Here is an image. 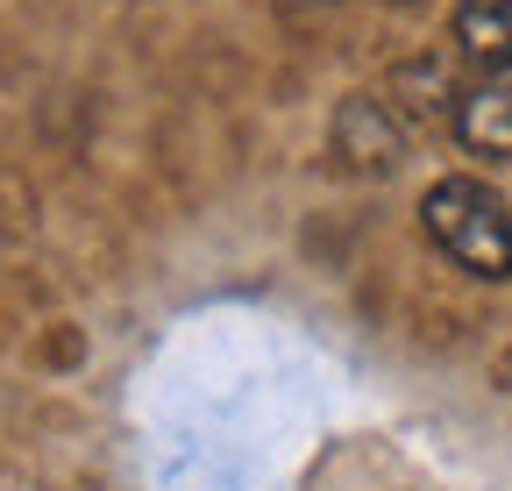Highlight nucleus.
<instances>
[{
	"mask_svg": "<svg viewBox=\"0 0 512 491\" xmlns=\"http://www.w3.org/2000/svg\"><path fill=\"white\" fill-rule=\"evenodd\" d=\"M420 228L456 271L491 278V285L512 278V207L498 200V186H484V178H470V171L434 178L420 193Z\"/></svg>",
	"mask_w": 512,
	"mask_h": 491,
	"instance_id": "nucleus-1",
	"label": "nucleus"
},
{
	"mask_svg": "<svg viewBox=\"0 0 512 491\" xmlns=\"http://www.w3.org/2000/svg\"><path fill=\"white\" fill-rule=\"evenodd\" d=\"M456 143L470 150V157H512V65H498V72H477L470 86H456Z\"/></svg>",
	"mask_w": 512,
	"mask_h": 491,
	"instance_id": "nucleus-2",
	"label": "nucleus"
},
{
	"mask_svg": "<svg viewBox=\"0 0 512 491\" xmlns=\"http://www.w3.org/2000/svg\"><path fill=\"white\" fill-rule=\"evenodd\" d=\"M335 143H342V157L363 164V171H392L413 136H406V121H399L392 100L356 93V100H342V114H335Z\"/></svg>",
	"mask_w": 512,
	"mask_h": 491,
	"instance_id": "nucleus-3",
	"label": "nucleus"
},
{
	"mask_svg": "<svg viewBox=\"0 0 512 491\" xmlns=\"http://www.w3.org/2000/svg\"><path fill=\"white\" fill-rule=\"evenodd\" d=\"M456 57L477 72L512 65V0H456Z\"/></svg>",
	"mask_w": 512,
	"mask_h": 491,
	"instance_id": "nucleus-4",
	"label": "nucleus"
}]
</instances>
